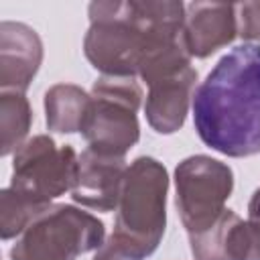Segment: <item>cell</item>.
Instances as JSON below:
<instances>
[{
  "label": "cell",
  "mask_w": 260,
  "mask_h": 260,
  "mask_svg": "<svg viewBox=\"0 0 260 260\" xmlns=\"http://www.w3.org/2000/svg\"><path fill=\"white\" fill-rule=\"evenodd\" d=\"M193 124L219 154H260V45H238L213 65L193 93Z\"/></svg>",
  "instance_id": "obj_1"
},
{
  "label": "cell",
  "mask_w": 260,
  "mask_h": 260,
  "mask_svg": "<svg viewBox=\"0 0 260 260\" xmlns=\"http://www.w3.org/2000/svg\"><path fill=\"white\" fill-rule=\"evenodd\" d=\"M85 59L108 77H136L142 59L181 41L185 4L179 0H95L87 6Z\"/></svg>",
  "instance_id": "obj_2"
},
{
  "label": "cell",
  "mask_w": 260,
  "mask_h": 260,
  "mask_svg": "<svg viewBox=\"0 0 260 260\" xmlns=\"http://www.w3.org/2000/svg\"><path fill=\"white\" fill-rule=\"evenodd\" d=\"M169 173L154 156L134 158L124 177L120 203L116 207L114 234L130 244L142 258L150 256L167 228Z\"/></svg>",
  "instance_id": "obj_3"
},
{
  "label": "cell",
  "mask_w": 260,
  "mask_h": 260,
  "mask_svg": "<svg viewBox=\"0 0 260 260\" xmlns=\"http://www.w3.org/2000/svg\"><path fill=\"white\" fill-rule=\"evenodd\" d=\"M106 242L104 221L67 203L43 209L10 248V260H75Z\"/></svg>",
  "instance_id": "obj_4"
},
{
  "label": "cell",
  "mask_w": 260,
  "mask_h": 260,
  "mask_svg": "<svg viewBox=\"0 0 260 260\" xmlns=\"http://www.w3.org/2000/svg\"><path fill=\"white\" fill-rule=\"evenodd\" d=\"M142 98L134 77L100 75L91 85V104L81 126L87 148L106 156H124L140 140L136 112Z\"/></svg>",
  "instance_id": "obj_5"
},
{
  "label": "cell",
  "mask_w": 260,
  "mask_h": 260,
  "mask_svg": "<svg viewBox=\"0 0 260 260\" xmlns=\"http://www.w3.org/2000/svg\"><path fill=\"white\" fill-rule=\"evenodd\" d=\"M79 154L69 144H57L49 134L28 138L12 160L10 189L28 205L47 209L65 191H71Z\"/></svg>",
  "instance_id": "obj_6"
},
{
  "label": "cell",
  "mask_w": 260,
  "mask_h": 260,
  "mask_svg": "<svg viewBox=\"0 0 260 260\" xmlns=\"http://www.w3.org/2000/svg\"><path fill=\"white\" fill-rule=\"evenodd\" d=\"M234 191L230 165L207 154H193L175 167V205L187 236L207 230L223 211Z\"/></svg>",
  "instance_id": "obj_7"
},
{
  "label": "cell",
  "mask_w": 260,
  "mask_h": 260,
  "mask_svg": "<svg viewBox=\"0 0 260 260\" xmlns=\"http://www.w3.org/2000/svg\"><path fill=\"white\" fill-rule=\"evenodd\" d=\"M238 37V6L232 2L185 4L181 43L189 57L205 59Z\"/></svg>",
  "instance_id": "obj_8"
},
{
  "label": "cell",
  "mask_w": 260,
  "mask_h": 260,
  "mask_svg": "<svg viewBox=\"0 0 260 260\" xmlns=\"http://www.w3.org/2000/svg\"><path fill=\"white\" fill-rule=\"evenodd\" d=\"M124 156H106L85 148L79 154L71 199L93 211H116L126 177Z\"/></svg>",
  "instance_id": "obj_9"
},
{
  "label": "cell",
  "mask_w": 260,
  "mask_h": 260,
  "mask_svg": "<svg viewBox=\"0 0 260 260\" xmlns=\"http://www.w3.org/2000/svg\"><path fill=\"white\" fill-rule=\"evenodd\" d=\"M195 260H260V234L236 211L225 209L207 230L189 236Z\"/></svg>",
  "instance_id": "obj_10"
},
{
  "label": "cell",
  "mask_w": 260,
  "mask_h": 260,
  "mask_svg": "<svg viewBox=\"0 0 260 260\" xmlns=\"http://www.w3.org/2000/svg\"><path fill=\"white\" fill-rule=\"evenodd\" d=\"M43 63L39 32L14 20L0 22V87L26 91Z\"/></svg>",
  "instance_id": "obj_11"
},
{
  "label": "cell",
  "mask_w": 260,
  "mask_h": 260,
  "mask_svg": "<svg viewBox=\"0 0 260 260\" xmlns=\"http://www.w3.org/2000/svg\"><path fill=\"white\" fill-rule=\"evenodd\" d=\"M195 83L197 69L193 67H187L185 71L148 83L144 116L154 132L175 134L183 128L189 114V106L193 102Z\"/></svg>",
  "instance_id": "obj_12"
},
{
  "label": "cell",
  "mask_w": 260,
  "mask_h": 260,
  "mask_svg": "<svg viewBox=\"0 0 260 260\" xmlns=\"http://www.w3.org/2000/svg\"><path fill=\"white\" fill-rule=\"evenodd\" d=\"M43 104L49 130L59 134H75L81 132L91 104V93L73 83H55L45 91Z\"/></svg>",
  "instance_id": "obj_13"
},
{
  "label": "cell",
  "mask_w": 260,
  "mask_h": 260,
  "mask_svg": "<svg viewBox=\"0 0 260 260\" xmlns=\"http://www.w3.org/2000/svg\"><path fill=\"white\" fill-rule=\"evenodd\" d=\"M32 124V108L24 91L2 89L0 91V154L8 156L16 152L28 136Z\"/></svg>",
  "instance_id": "obj_14"
},
{
  "label": "cell",
  "mask_w": 260,
  "mask_h": 260,
  "mask_svg": "<svg viewBox=\"0 0 260 260\" xmlns=\"http://www.w3.org/2000/svg\"><path fill=\"white\" fill-rule=\"evenodd\" d=\"M41 211L43 209H37L22 201L10 187H4L0 191V238H18Z\"/></svg>",
  "instance_id": "obj_15"
},
{
  "label": "cell",
  "mask_w": 260,
  "mask_h": 260,
  "mask_svg": "<svg viewBox=\"0 0 260 260\" xmlns=\"http://www.w3.org/2000/svg\"><path fill=\"white\" fill-rule=\"evenodd\" d=\"M238 6V37L260 45V0L240 2Z\"/></svg>",
  "instance_id": "obj_16"
},
{
  "label": "cell",
  "mask_w": 260,
  "mask_h": 260,
  "mask_svg": "<svg viewBox=\"0 0 260 260\" xmlns=\"http://www.w3.org/2000/svg\"><path fill=\"white\" fill-rule=\"evenodd\" d=\"M91 260H142V256L116 234H112L93 254Z\"/></svg>",
  "instance_id": "obj_17"
},
{
  "label": "cell",
  "mask_w": 260,
  "mask_h": 260,
  "mask_svg": "<svg viewBox=\"0 0 260 260\" xmlns=\"http://www.w3.org/2000/svg\"><path fill=\"white\" fill-rule=\"evenodd\" d=\"M248 223L252 228H256L260 234V187L252 193V197L248 201Z\"/></svg>",
  "instance_id": "obj_18"
}]
</instances>
